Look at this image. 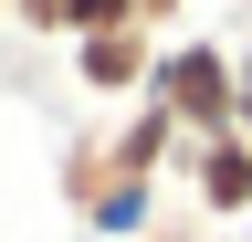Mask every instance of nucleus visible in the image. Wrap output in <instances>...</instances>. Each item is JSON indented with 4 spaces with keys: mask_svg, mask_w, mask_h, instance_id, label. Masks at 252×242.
Returning a JSON list of instances; mask_svg holds the SVG:
<instances>
[{
    "mask_svg": "<svg viewBox=\"0 0 252 242\" xmlns=\"http://www.w3.org/2000/svg\"><path fill=\"white\" fill-rule=\"evenodd\" d=\"M94 158H105L116 179H168V169L189 158V127H179L168 105H147V95H137V116H126L116 137H94Z\"/></svg>",
    "mask_w": 252,
    "mask_h": 242,
    "instance_id": "20e7f679",
    "label": "nucleus"
},
{
    "mask_svg": "<svg viewBox=\"0 0 252 242\" xmlns=\"http://www.w3.org/2000/svg\"><path fill=\"white\" fill-rule=\"evenodd\" d=\"M179 11H189V0H137V21H147V32H168Z\"/></svg>",
    "mask_w": 252,
    "mask_h": 242,
    "instance_id": "6e6552de",
    "label": "nucleus"
},
{
    "mask_svg": "<svg viewBox=\"0 0 252 242\" xmlns=\"http://www.w3.org/2000/svg\"><path fill=\"white\" fill-rule=\"evenodd\" d=\"M147 105H168L189 137H231V127H242V53H220V42H168L158 74H147Z\"/></svg>",
    "mask_w": 252,
    "mask_h": 242,
    "instance_id": "f257e3e1",
    "label": "nucleus"
},
{
    "mask_svg": "<svg viewBox=\"0 0 252 242\" xmlns=\"http://www.w3.org/2000/svg\"><path fill=\"white\" fill-rule=\"evenodd\" d=\"M179 179H189V200H200V221H242L252 210V137L242 127L231 137H189Z\"/></svg>",
    "mask_w": 252,
    "mask_h": 242,
    "instance_id": "7ed1b4c3",
    "label": "nucleus"
},
{
    "mask_svg": "<svg viewBox=\"0 0 252 242\" xmlns=\"http://www.w3.org/2000/svg\"><path fill=\"white\" fill-rule=\"evenodd\" d=\"M11 21H32V32L63 42V21H74V0H11Z\"/></svg>",
    "mask_w": 252,
    "mask_h": 242,
    "instance_id": "0eeeda50",
    "label": "nucleus"
},
{
    "mask_svg": "<svg viewBox=\"0 0 252 242\" xmlns=\"http://www.w3.org/2000/svg\"><path fill=\"white\" fill-rule=\"evenodd\" d=\"M0 11H11V0H0Z\"/></svg>",
    "mask_w": 252,
    "mask_h": 242,
    "instance_id": "9b49d317",
    "label": "nucleus"
},
{
    "mask_svg": "<svg viewBox=\"0 0 252 242\" xmlns=\"http://www.w3.org/2000/svg\"><path fill=\"white\" fill-rule=\"evenodd\" d=\"M242 137H252V64H242Z\"/></svg>",
    "mask_w": 252,
    "mask_h": 242,
    "instance_id": "1a4fd4ad",
    "label": "nucleus"
},
{
    "mask_svg": "<svg viewBox=\"0 0 252 242\" xmlns=\"http://www.w3.org/2000/svg\"><path fill=\"white\" fill-rule=\"evenodd\" d=\"M158 32H105V42H74V84L84 95H147V74H158Z\"/></svg>",
    "mask_w": 252,
    "mask_h": 242,
    "instance_id": "39448f33",
    "label": "nucleus"
},
{
    "mask_svg": "<svg viewBox=\"0 0 252 242\" xmlns=\"http://www.w3.org/2000/svg\"><path fill=\"white\" fill-rule=\"evenodd\" d=\"M63 200L84 210V232L126 242V232H147V210H158V179H116L105 158H94V137H74V158H63Z\"/></svg>",
    "mask_w": 252,
    "mask_h": 242,
    "instance_id": "f03ea898",
    "label": "nucleus"
},
{
    "mask_svg": "<svg viewBox=\"0 0 252 242\" xmlns=\"http://www.w3.org/2000/svg\"><path fill=\"white\" fill-rule=\"evenodd\" d=\"M242 242H252V210H242Z\"/></svg>",
    "mask_w": 252,
    "mask_h": 242,
    "instance_id": "9d476101",
    "label": "nucleus"
},
{
    "mask_svg": "<svg viewBox=\"0 0 252 242\" xmlns=\"http://www.w3.org/2000/svg\"><path fill=\"white\" fill-rule=\"evenodd\" d=\"M105 32H147V21H137V0H74L63 42H105Z\"/></svg>",
    "mask_w": 252,
    "mask_h": 242,
    "instance_id": "423d86ee",
    "label": "nucleus"
}]
</instances>
